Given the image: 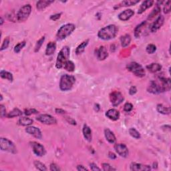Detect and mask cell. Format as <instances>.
Wrapping results in <instances>:
<instances>
[{"label":"cell","mask_w":171,"mask_h":171,"mask_svg":"<svg viewBox=\"0 0 171 171\" xmlns=\"http://www.w3.org/2000/svg\"><path fill=\"white\" fill-rule=\"evenodd\" d=\"M171 88V82L170 78L160 77L159 81H151L147 88L149 92L153 94H158L170 91Z\"/></svg>","instance_id":"cell-1"},{"label":"cell","mask_w":171,"mask_h":171,"mask_svg":"<svg viewBox=\"0 0 171 171\" xmlns=\"http://www.w3.org/2000/svg\"><path fill=\"white\" fill-rule=\"evenodd\" d=\"M118 32V29L117 26L114 24H110L100 29L98 33V36L103 40H110L116 38Z\"/></svg>","instance_id":"cell-2"},{"label":"cell","mask_w":171,"mask_h":171,"mask_svg":"<svg viewBox=\"0 0 171 171\" xmlns=\"http://www.w3.org/2000/svg\"><path fill=\"white\" fill-rule=\"evenodd\" d=\"M75 26L73 24H66L62 25L59 28L56 34V39L58 41L64 40L65 38H67L68 36H70L73 32L75 30Z\"/></svg>","instance_id":"cell-3"},{"label":"cell","mask_w":171,"mask_h":171,"mask_svg":"<svg viewBox=\"0 0 171 171\" xmlns=\"http://www.w3.org/2000/svg\"><path fill=\"white\" fill-rule=\"evenodd\" d=\"M70 49L68 46H64L62 48V50L58 54L56 62H55V67L58 69L64 68V65L68 60H69L70 57Z\"/></svg>","instance_id":"cell-4"},{"label":"cell","mask_w":171,"mask_h":171,"mask_svg":"<svg viewBox=\"0 0 171 171\" xmlns=\"http://www.w3.org/2000/svg\"><path fill=\"white\" fill-rule=\"evenodd\" d=\"M75 82V78L72 75L64 74L60 78V88L62 91L66 92L70 90Z\"/></svg>","instance_id":"cell-5"},{"label":"cell","mask_w":171,"mask_h":171,"mask_svg":"<svg viewBox=\"0 0 171 171\" xmlns=\"http://www.w3.org/2000/svg\"><path fill=\"white\" fill-rule=\"evenodd\" d=\"M127 70L132 72L136 76L139 78H142L145 76L146 72L144 68L140 64L136 62H132L126 65Z\"/></svg>","instance_id":"cell-6"},{"label":"cell","mask_w":171,"mask_h":171,"mask_svg":"<svg viewBox=\"0 0 171 171\" xmlns=\"http://www.w3.org/2000/svg\"><path fill=\"white\" fill-rule=\"evenodd\" d=\"M0 149L2 151L12 154L17 153V149L14 143L6 138H1L0 139Z\"/></svg>","instance_id":"cell-7"},{"label":"cell","mask_w":171,"mask_h":171,"mask_svg":"<svg viewBox=\"0 0 171 171\" xmlns=\"http://www.w3.org/2000/svg\"><path fill=\"white\" fill-rule=\"evenodd\" d=\"M32 13V6L30 4H26L19 9L16 15L17 20L19 22H25Z\"/></svg>","instance_id":"cell-8"},{"label":"cell","mask_w":171,"mask_h":171,"mask_svg":"<svg viewBox=\"0 0 171 171\" xmlns=\"http://www.w3.org/2000/svg\"><path fill=\"white\" fill-rule=\"evenodd\" d=\"M110 100L112 106L116 107L122 102L124 100V98L120 92L114 91L110 94Z\"/></svg>","instance_id":"cell-9"},{"label":"cell","mask_w":171,"mask_h":171,"mask_svg":"<svg viewBox=\"0 0 171 171\" xmlns=\"http://www.w3.org/2000/svg\"><path fill=\"white\" fill-rule=\"evenodd\" d=\"M36 119L38 121L40 122L41 123L46 125H52L57 123V120L50 114H39V116L36 117Z\"/></svg>","instance_id":"cell-10"},{"label":"cell","mask_w":171,"mask_h":171,"mask_svg":"<svg viewBox=\"0 0 171 171\" xmlns=\"http://www.w3.org/2000/svg\"><path fill=\"white\" fill-rule=\"evenodd\" d=\"M30 145L32 148L33 152L38 156H43L46 154V150H45L44 146L42 145L37 142H31Z\"/></svg>","instance_id":"cell-11"},{"label":"cell","mask_w":171,"mask_h":171,"mask_svg":"<svg viewBox=\"0 0 171 171\" xmlns=\"http://www.w3.org/2000/svg\"><path fill=\"white\" fill-rule=\"evenodd\" d=\"M114 150L118 155L121 157L126 158L129 155V150L124 144H115Z\"/></svg>","instance_id":"cell-12"},{"label":"cell","mask_w":171,"mask_h":171,"mask_svg":"<svg viewBox=\"0 0 171 171\" xmlns=\"http://www.w3.org/2000/svg\"><path fill=\"white\" fill-rule=\"evenodd\" d=\"M25 130L26 132L29 134V135L35 137V139H39V140L42 139V134L39 128L35 127V126H27V128H25Z\"/></svg>","instance_id":"cell-13"},{"label":"cell","mask_w":171,"mask_h":171,"mask_svg":"<svg viewBox=\"0 0 171 171\" xmlns=\"http://www.w3.org/2000/svg\"><path fill=\"white\" fill-rule=\"evenodd\" d=\"M164 22V18L163 15H159L156 18L155 22H153V24L150 26V31L151 32L154 33L156 32L159 29L162 27Z\"/></svg>","instance_id":"cell-14"},{"label":"cell","mask_w":171,"mask_h":171,"mask_svg":"<svg viewBox=\"0 0 171 171\" xmlns=\"http://www.w3.org/2000/svg\"><path fill=\"white\" fill-rule=\"evenodd\" d=\"M96 55L98 60L103 61L108 57V53L107 51V49L105 46H102L98 48L96 50Z\"/></svg>","instance_id":"cell-15"},{"label":"cell","mask_w":171,"mask_h":171,"mask_svg":"<svg viewBox=\"0 0 171 171\" xmlns=\"http://www.w3.org/2000/svg\"><path fill=\"white\" fill-rule=\"evenodd\" d=\"M130 169L132 171H147L150 170L151 167L149 165H144V164L132 163L130 165Z\"/></svg>","instance_id":"cell-16"},{"label":"cell","mask_w":171,"mask_h":171,"mask_svg":"<svg viewBox=\"0 0 171 171\" xmlns=\"http://www.w3.org/2000/svg\"><path fill=\"white\" fill-rule=\"evenodd\" d=\"M134 15V12L132 10V9H126V10L120 12L118 17L119 18L120 20L126 22L128 21V19H130Z\"/></svg>","instance_id":"cell-17"},{"label":"cell","mask_w":171,"mask_h":171,"mask_svg":"<svg viewBox=\"0 0 171 171\" xmlns=\"http://www.w3.org/2000/svg\"><path fill=\"white\" fill-rule=\"evenodd\" d=\"M106 116L112 121H116L119 119L120 116V112L115 108L108 110L106 112Z\"/></svg>","instance_id":"cell-18"},{"label":"cell","mask_w":171,"mask_h":171,"mask_svg":"<svg viewBox=\"0 0 171 171\" xmlns=\"http://www.w3.org/2000/svg\"><path fill=\"white\" fill-rule=\"evenodd\" d=\"M82 133H83L84 139L88 142H91L92 139V134L91 128L87 124L84 125L83 128H82Z\"/></svg>","instance_id":"cell-19"},{"label":"cell","mask_w":171,"mask_h":171,"mask_svg":"<svg viewBox=\"0 0 171 171\" xmlns=\"http://www.w3.org/2000/svg\"><path fill=\"white\" fill-rule=\"evenodd\" d=\"M104 136L105 138H106V140L109 143L114 144L116 142V136H115L114 134L112 132L109 128H106V129L104 130Z\"/></svg>","instance_id":"cell-20"},{"label":"cell","mask_w":171,"mask_h":171,"mask_svg":"<svg viewBox=\"0 0 171 171\" xmlns=\"http://www.w3.org/2000/svg\"><path fill=\"white\" fill-rule=\"evenodd\" d=\"M154 4V1L153 0H147V1H144L142 3V4L140 5V8L138 11V14H142V13L145 12L147 9L152 7V5Z\"/></svg>","instance_id":"cell-21"},{"label":"cell","mask_w":171,"mask_h":171,"mask_svg":"<svg viewBox=\"0 0 171 171\" xmlns=\"http://www.w3.org/2000/svg\"><path fill=\"white\" fill-rule=\"evenodd\" d=\"M54 2V1H48V0H41V1H38L37 4H36V8H37L38 10L39 11H42Z\"/></svg>","instance_id":"cell-22"},{"label":"cell","mask_w":171,"mask_h":171,"mask_svg":"<svg viewBox=\"0 0 171 171\" xmlns=\"http://www.w3.org/2000/svg\"><path fill=\"white\" fill-rule=\"evenodd\" d=\"M55 50H56V44L53 42H49L47 44L46 49H45V55H48V56L53 55Z\"/></svg>","instance_id":"cell-23"},{"label":"cell","mask_w":171,"mask_h":171,"mask_svg":"<svg viewBox=\"0 0 171 171\" xmlns=\"http://www.w3.org/2000/svg\"><path fill=\"white\" fill-rule=\"evenodd\" d=\"M162 65L159 63H152L146 65V69L152 73H156L162 70Z\"/></svg>","instance_id":"cell-24"},{"label":"cell","mask_w":171,"mask_h":171,"mask_svg":"<svg viewBox=\"0 0 171 171\" xmlns=\"http://www.w3.org/2000/svg\"><path fill=\"white\" fill-rule=\"evenodd\" d=\"M89 39H86L84 42H82L81 44L78 45V46L75 49V54L77 55H80L83 53L85 51L86 48L87 47V45L89 44Z\"/></svg>","instance_id":"cell-25"},{"label":"cell","mask_w":171,"mask_h":171,"mask_svg":"<svg viewBox=\"0 0 171 171\" xmlns=\"http://www.w3.org/2000/svg\"><path fill=\"white\" fill-rule=\"evenodd\" d=\"M156 110L158 112L164 115H169L170 114V108L164 106L162 104H159L156 106Z\"/></svg>","instance_id":"cell-26"},{"label":"cell","mask_w":171,"mask_h":171,"mask_svg":"<svg viewBox=\"0 0 171 171\" xmlns=\"http://www.w3.org/2000/svg\"><path fill=\"white\" fill-rule=\"evenodd\" d=\"M146 24V22L144 21L142 23H140V24L138 25L134 29V37L136 38H139L140 37L141 33H142V29H144V26Z\"/></svg>","instance_id":"cell-27"},{"label":"cell","mask_w":171,"mask_h":171,"mask_svg":"<svg viewBox=\"0 0 171 171\" xmlns=\"http://www.w3.org/2000/svg\"><path fill=\"white\" fill-rule=\"evenodd\" d=\"M33 122H34V120L28 117H21L18 120V124L24 126H31Z\"/></svg>","instance_id":"cell-28"},{"label":"cell","mask_w":171,"mask_h":171,"mask_svg":"<svg viewBox=\"0 0 171 171\" xmlns=\"http://www.w3.org/2000/svg\"><path fill=\"white\" fill-rule=\"evenodd\" d=\"M120 42L122 48L128 47L130 44L131 36L129 34H125L124 35L121 36Z\"/></svg>","instance_id":"cell-29"},{"label":"cell","mask_w":171,"mask_h":171,"mask_svg":"<svg viewBox=\"0 0 171 171\" xmlns=\"http://www.w3.org/2000/svg\"><path fill=\"white\" fill-rule=\"evenodd\" d=\"M0 76L2 77V78L5 79V80H8L9 82H13V80H14V76H13L12 74L5 70H1V72H0Z\"/></svg>","instance_id":"cell-30"},{"label":"cell","mask_w":171,"mask_h":171,"mask_svg":"<svg viewBox=\"0 0 171 171\" xmlns=\"http://www.w3.org/2000/svg\"><path fill=\"white\" fill-rule=\"evenodd\" d=\"M140 1L137 0V1H123L121 3H120L119 4L117 5V8H119L121 7H128V6H132V5H134L137 4L138 3H139ZM116 9V8H115Z\"/></svg>","instance_id":"cell-31"},{"label":"cell","mask_w":171,"mask_h":171,"mask_svg":"<svg viewBox=\"0 0 171 171\" xmlns=\"http://www.w3.org/2000/svg\"><path fill=\"white\" fill-rule=\"evenodd\" d=\"M22 115V112L20 110L18 109V108H14V110H12L8 114L7 117L8 118H13L15 117L20 116Z\"/></svg>","instance_id":"cell-32"},{"label":"cell","mask_w":171,"mask_h":171,"mask_svg":"<svg viewBox=\"0 0 171 171\" xmlns=\"http://www.w3.org/2000/svg\"><path fill=\"white\" fill-rule=\"evenodd\" d=\"M160 11H161V8L160 7V5L156 4V7L154 8L153 9V10L150 13V14L149 15V17H148V19H149V20H151V19L155 17L156 15L159 14L160 12Z\"/></svg>","instance_id":"cell-33"},{"label":"cell","mask_w":171,"mask_h":171,"mask_svg":"<svg viewBox=\"0 0 171 171\" xmlns=\"http://www.w3.org/2000/svg\"><path fill=\"white\" fill-rule=\"evenodd\" d=\"M64 68L68 72H72L75 70V64L72 61L68 60L64 66Z\"/></svg>","instance_id":"cell-34"},{"label":"cell","mask_w":171,"mask_h":171,"mask_svg":"<svg viewBox=\"0 0 171 171\" xmlns=\"http://www.w3.org/2000/svg\"><path fill=\"white\" fill-rule=\"evenodd\" d=\"M34 166L35 167V169H38V170L45 171L48 170L47 167L45 166V164L44 163H42V162H39V161L38 160H35L34 162Z\"/></svg>","instance_id":"cell-35"},{"label":"cell","mask_w":171,"mask_h":171,"mask_svg":"<svg viewBox=\"0 0 171 171\" xmlns=\"http://www.w3.org/2000/svg\"><path fill=\"white\" fill-rule=\"evenodd\" d=\"M129 134H130V136L136 139H140V132L138 131L136 128H130L129 129Z\"/></svg>","instance_id":"cell-36"},{"label":"cell","mask_w":171,"mask_h":171,"mask_svg":"<svg viewBox=\"0 0 171 171\" xmlns=\"http://www.w3.org/2000/svg\"><path fill=\"white\" fill-rule=\"evenodd\" d=\"M26 45V42L25 41H22L21 42L18 43V44L14 47V52L16 54H18L20 52V51L24 48Z\"/></svg>","instance_id":"cell-37"},{"label":"cell","mask_w":171,"mask_h":171,"mask_svg":"<svg viewBox=\"0 0 171 171\" xmlns=\"http://www.w3.org/2000/svg\"><path fill=\"white\" fill-rule=\"evenodd\" d=\"M44 41H45V36H43V37H42L37 42H36V44L35 45V48H34L35 52H39V50H40L42 45H43V44H44Z\"/></svg>","instance_id":"cell-38"},{"label":"cell","mask_w":171,"mask_h":171,"mask_svg":"<svg viewBox=\"0 0 171 171\" xmlns=\"http://www.w3.org/2000/svg\"><path fill=\"white\" fill-rule=\"evenodd\" d=\"M146 50L147 53H149L150 54H153L156 51V46L154 44H150L146 46Z\"/></svg>","instance_id":"cell-39"},{"label":"cell","mask_w":171,"mask_h":171,"mask_svg":"<svg viewBox=\"0 0 171 171\" xmlns=\"http://www.w3.org/2000/svg\"><path fill=\"white\" fill-rule=\"evenodd\" d=\"M9 43H10V39H9V38L8 37V38H5L4 42H3V43H2V45L1 46V49H0V50L4 51V50H6V49H7L9 46Z\"/></svg>","instance_id":"cell-40"},{"label":"cell","mask_w":171,"mask_h":171,"mask_svg":"<svg viewBox=\"0 0 171 171\" xmlns=\"http://www.w3.org/2000/svg\"><path fill=\"white\" fill-rule=\"evenodd\" d=\"M102 170L104 171H115L116 170V169H115L112 166H111L110 164L108 163H102Z\"/></svg>","instance_id":"cell-41"},{"label":"cell","mask_w":171,"mask_h":171,"mask_svg":"<svg viewBox=\"0 0 171 171\" xmlns=\"http://www.w3.org/2000/svg\"><path fill=\"white\" fill-rule=\"evenodd\" d=\"M170 5H171L170 1H167L165 3V4H164L163 8V11L164 14H168L170 12Z\"/></svg>","instance_id":"cell-42"},{"label":"cell","mask_w":171,"mask_h":171,"mask_svg":"<svg viewBox=\"0 0 171 171\" xmlns=\"http://www.w3.org/2000/svg\"><path fill=\"white\" fill-rule=\"evenodd\" d=\"M37 113H38V111L36 109H34V108H27V109H25L24 110V114L26 116H30L32 114Z\"/></svg>","instance_id":"cell-43"},{"label":"cell","mask_w":171,"mask_h":171,"mask_svg":"<svg viewBox=\"0 0 171 171\" xmlns=\"http://www.w3.org/2000/svg\"><path fill=\"white\" fill-rule=\"evenodd\" d=\"M133 109V105L130 102H126L124 106V110L126 112H130Z\"/></svg>","instance_id":"cell-44"},{"label":"cell","mask_w":171,"mask_h":171,"mask_svg":"<svg viewBox=\"0 0 171 171\" xmlns=\"http://www.w3.org/2000/svg\"><path fill=\"white\" fill-rule=\"evenodd\" d=\"M50 170L51 171H60L61 170V169L58 164L55 163H52L50 166Z\"/></svg>","instance_id":"cell-45"},{"label":"cell","mask_w":171,"mask_h":171,"mask_svg":"<svg viewBox=\"0 0 171 171\" xmlns=\"http://www.w3.org/2000/svg\"><path fill=\"white\" fill-rule=\"evenodd\" d=\"M0 110H1V112H0V115H1V118H4L6 116H7V114H6V109H5V107L4 106L3 104L0 105Z\"/></svg>","instance_id":"cell-46"},{"label":"cell","mask_w":171,"mask_h":171,"mask_svg":"<svg viewBox=\"0 0 171 171\" xmlns=\"http://www.w3.org/2000/svg\"><path fill=\"white\" fill-rule=\"evenodd\" d=\"M62 15V13H59V14H55L54 15H52L50 16V19L52 21H56L58 19L60 18Z\"/></svg>","instance_id":"cell-47"},{"label":"cell","mask_w":171,"mask_h":171,"mask_svg":"<svg viewBox=\"0 0 171 171\" xmlns=\"http://www.w3.org/2000/svg\"><path fill=\"white\" fill-rule=\"evenodd\" d=\"M137 92V88L136 86H131L129 89V94L131 95V96H133V95L136 94V93Z\"/></svg>","instance_id":"cell-48"},{"label":"cell","mask_w":171,"mask_h":171,"mask_svg":"<svg viewBox=\"0 0 171 171\" xmlns=\"http://www.w3.org/2000/svg\"><path fill=\"white\" fill-rule=\"evenodd\" d=\"M90 169L93 171H96V170H101V169H100L99 167H98L96 164L95 163H90Z\"/></svg>","instance_id":"cell-49"},{"label":"cell","mask_w":171,"mask_h":171,"mask_svg":"<svg viewBox=\"0 0 171 171\" xmlns=\"http://www.w3.org/2000/svg\"><path fill=\"white\" fill-rule=\"evenodd\" d=\"M65 119H66L67 122L69 123V124H72V125H76V122H75V120H74L73 118H72L70 117H66L65 118Z\"/></svg>","instance_id":"cell-50"},{"label":"cell","mask_w":171,"mask_h":171,"mask_svg":"<svg viewBox=\"0 0 171 171\" xmlns=\"http://www.w3.org/2000/svg\"><path fill=\"white\" fill-rule=\"evenodd\" d=\"M77 170L78 171H82V170H88V169L87 168H86L83 165H78L77 166Z\"/></svg>","instance_id":"cell-51"},{"label":"cell","mask_w":171,"mask_h":171,"mask_svg":"<svg viewBox=\"0 0 171 171\" xmlns=\"http://www.w3.org/2000/svg\"><path fill=\"white\" fill-rule=\"evenodd\" d=\"M55 111V113L59 114H64L65 113V111L63 109H61V108H56Z\"/></svg>","instance_id":"cell-52"},{"label":"cell","mask_w":171,"mask_h":171,"mask_svg":"<svg viewBox=\"0 0 171 171\" xmlns=\"http://www.w3.org/2000/svg\"><path fill=\"white\" fill-rule=\"evenodd\" d=\"M108 157H109L110 159L114 160V159H116L117 156H116V155L114 153H112V152H109V153H108Z\"/></svg>","instance_id":"cell-53"},{"label":"cell","mask_w":171,"mask_h":171,"mask_svg":"<svg viewBox=\"0 0 171 171\" xmlns=\"http://www.w3.org/2000/svg\"><path fill=\"white\" fill-rule=\"evenodd\" d=\"M94 110L96 112H99L100 110V106L98 104H95L94 105Z\"/></svg>","instance_id":"cell-54"},{"label":"cell","mask_w":171,"mask_h":171,"mask_svg":"<svg viewBox=\"0 0 171 171\" xmlns=\"http://www.w3.org/2000/svg\"><path fill=\"white\" fill-rule=\"evenodd\" d=\"M4 19H3L2 17H1V23H0V25H2L3 24H4Z\"/></svg>","instance_id":"cell-55"},{"label":"cell","mask_w":171,"mask_h":171,"mask_svg":"<svg viewBox=\"0 0 171 171\" xmlns=\"http://www.w3.org/2000/svg\"><path fill=\"white\" fill-rule=\"evenodd\" d=\"M0 97H1V100H0V101H2L3 100V96L2 94H1V96H0Z\"/></svg>","instance_id":"cell-56"}]
</instances>
